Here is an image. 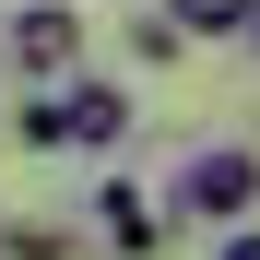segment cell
<instances>
[{"label": "cell", "mask_w": 260, "mask_h": 260, "mask_svg": "<svg viewBox=\"0 0 260 260\" xmlns=\"http://www.w3.org/2000/svg\"><path fill=\"white\" fill-rule=\"evenodd\" d=\"M237 213H260V154H248V142L178 154V178H166V225H237Z\"/></svg>", "instance_id": "1"}, {"label": "cell", "mask_w": 260, "mask_h": 260, "mask_svg": "<svg viewBox=\"0 0 260 260\" xmlns=\"http://www.w3.org/2000/svg\"><path fill=\"white\" fill-rule=\"evenodd\" d=\"M0 59L24 83H71L83 71V12L71 0H12V12H0Z\"/></svg>", "instance_id": "2"}, {"label": "cell", "mask_w": 260, "mask_h": 260, "mask_svg": "<svg viewBox=\"0 0 260 260\" xmlns=\"http://www.w3.org/2000/svg\"><path fill=\"white\" fill-rule=\"evenodd\" d=\"M48 130H59V154H118L130 142V95L71 71V83H48Z\"/></svg>", "instance_id": "3"}, {"label": "cell", "mask_w": 260, "mask_h": 260, "mask_svg": "<svg viewBox=\"0 0 260 260\" xmlns=\"http://www.w3.org/2000/svg\"><path fill=\"white\" fill-rule=\"evenodd\" d=\"M95 237L118 260H154L166 248V201H142V178H95Z\"/></svg>", "instance_id": "4"}, {"label": "cell", "mask_w": 260, "mask_h": 260, "mask_svg": "<svg viewBox=\"0 0 260 260\" xmlns=\"http://www.w3.org/2000/svg\"><path fill=\"white\" fill-rule=\"evenodd\" d=\"M166 12H178V36H189V48H225V36L260 12V0H166Z\"/></svg>", "instance_id": "5"}, {"label": "cell", "mask_w": 260, "mask_h": 260, "mask_svg": "<svg viewBox=\"0 0 260 260\" xmlns=\"http://www.w3.org/2000/svg\"><path fill=\"white\" fill-rule=\"evenodd\" d=\"M178 48H189V36H178V12H166V0H154V12H130V59H142V71H166Z\"/></svg>", "instance_id": "6"}, {"label": "cell", "mask_w": 260, "mask_h": 260, "mask_svg": "<svg viewBox=\"0 0 260 260\" xmlns=\"http://www.w3.org/2000/svg\"><path fill=\"white\" fill-rule=\"evenodd\" d=\"M0 260H83L71 225H0Z\"/></svg>", "instance_id": "7"}, {"label": "cell", "mask_w": 260, "mask_h": 260, "mask_svg": "<svg viewBox=\"0 0 260 260\" xmlns=\"http://www.w3.org/2000/svg\"><path fill=\"white\" fill-rule=\"evenodd\" d=\"M225 260H260V213H237V225H225Z\"/></svg>", "instance_id": "8"}, {"label": "cell", "mask_w": 260, "mask_h": 260, "mask_svg": "<svg viewBox=\"0 0 260 260\" xmlns=\"http://www.w3.org/2000/svg\"><path fill=\"white\" fill-rule=\"evenodd\" d=\"M237 48H248V59H260V12H248V24H237Z\"/></svg>", "instance_id": "9"}]
</instances>
